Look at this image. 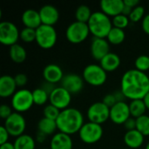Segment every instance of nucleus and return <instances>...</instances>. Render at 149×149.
<instances>
[{
    "label": "nucleus",
    "mask_w": 149,
    "mask_h": 149,
    "mask_svg": "<svg viewBox=\"0 0 149 149\" xmlns=\"http://www.w3.org/2000/svg\"><path fill=\"white\" fill-rule=\"evenodd\" d=\"M134 66L135 69L140 72H148L149 70V56L148 55L139 56L134 61Z\"/></svg>",
    "instance_id": "33"
},
{
    "label": "nucleus",
    "mask_w": 149,
    "mask_h": 149,
    "mask_svg": "<svg viewBox=\"0 0 149 149\" xmlns=\"http://www.w3.org/2000/svg\"><path fill=\"white\" fill-rule=\"evenodd\" d=\"M9 136H10V134H9L8 131L6 130L4 126H2L0 127V145L8 142Z\"/></svg>",
    "instance_id": "42"
},
{
    "label": "nucleus",
    "mask_w": 149,
    "mask_h": 149,
    "mask_svg": "<svg viewBox=\"0 0 149 149\" xmlns=\"http://www.w3.org/2000/svg\"><path fill=\"white\" fill-rule=\"evenodd\" d=\"M9 54H10V59L16 64L23 63L26 59V57H27L26 50L24 49V46H22L19 44L11 45L10 47Z\"/></svg>",
    "instance_id": "25"
},
{
    "label": "nucleus",
    "mask_w": 149,
    "mask_h": 149,
    "mask_svg": "<svg viewBox=\"0 0 149 149\" xmlns=\"http://www.w3.org/2000/svg\"><path fill=\"white\" fill-rule=\"evenodd\" d=\"M87 24L90 30V33L93 35L94 38H107L111 29L113 27L110 17L102 11L93 12Z\"/></svg>",
    "instance_id": "3"
},
{
    "label": "nucleus",
    "mask_w": 149,
    "mask_h": 149,
    "mask_svg": "<svg viewBox=\"0 0 149 149\" xmlns=\"http://www.w3.org/2000/svg\"><path fill=\"white\" fill-rule=\"evenodd\" d=\"M144 135L141 134L137 129L127 131L124 135L125 144L132 149H137L141 148L144 143Z\"/></svg>",
    "instance_id": "22"
},
{
    "label": "nucleus",
    "mask_w": 149,
    "mask_h": 149,
    "mask_svg": "<svg viewBox=\"0 0 149 149\" xmlns=\"http://www.w3.org/2000/svg\"><path fill=\"white\" fill-rule=\"evenodd\" d=\"M117 102H125V99H126V96L124 95V93H122L121 90H116L114 93H113Z\"/></svg>",
    "instance_id": "44"
},
{
    "label": "nucleus",
    "mask_w": 149,
    "mask_h": 149,
    "mask_svg": "<svg viewBox=\"0 0 149 149\" xmlns=\"http://www.w3.org/2000/svg\"><path fill=\"white\" fill-rule=\"evenodd\" d=\"M3 126L8 131L10 136L17 138L24 134L26 128V121L22 113L14 112L8 119L4 120Z\"/></svg>",
    "instance_id": "10"
},
{
    "label": "nucleus",
    "mask_w": 149,
    "mask_h": 149,
    "mask_svg": "<svg viewBox=\"0 0 149 149\" xmlns=\"http://www.w3.org/2000/svg\"><path fill=\"white\" fill-rule=\"evenodd\" d=\"M131 117L129 104L126 102H117L110 108V120L118 125H123Z\"/></svg>",
    "instance_id": "14"
},
{
    "label": "nucleus",
    "mask_w": 149,
    "mask_h": 149,
    "mask_svg": "<svg viewBox=\"0 0 149 149\" xmlns=\"http://www.w3.org/2000/svg\"><path fill=\"white\" fill-rule=\"evenodd\" d=\"M120 63L121 60L120 56L114 52H109L100 61V66L107 72H114L115 70H117L120 67Z\"/></svg>",
    "instance_id": "23"
},
{
    "label": "nucleus",
    "mask_w": 149,
    "mask_h": 149,
    "mask_svg": "<svg viewBox=\"0 0 149 149\" xmlns=\"http://www.w3.org/2000/svg\"><path fill=\"white\" fill-rule=\"evenodd\" d=\"M123 126H124V128L127 131H131V130L136 129V119L135 118H133V117H130L123 124Z\"/></svg>",
    "instance_id": "40"
},
{
    "label": "nucleus",
    "mask_w": 149,
    "mask_h": 149,
    "mask_svg": "<svg viewBox=\"0 0 149 149\" xmlns=\"http://www.w3.org/2000/svg\"><path fill=\"white\" fill-rule=\"evenodd\" d=\"M120 90L127 99L143 100L149 93V77L136 69L127 70L121 77Z\"/></svg>",
    "instance_id": "1"
},
{
    "label": "nucleus",
    "mask_w": 149,
    "mask_h": 149,
    "mask_svg": "<svg viewBox=\"0 0 149 149\" xmlns=\"http://www.w3.org/2000/svg\"><path fill=\"white\" fill-rule=\"evenodd\" d=\"M58 130L68 135L79 133L84 123L82 113L74 107H68L60 112L56 120Z\"/></svg>",
    "instance_id": "2"
},
{
    "label": "nucleus",
    "mask_w": 149,
    "mask_h": 149,
    "mask_svg": "<svg viewBox=\"0 0 149 149\" xmlns=\"http://www.w3.org/2000/svg\"><path fill=\"white\" fill-rule=\"evenodd\" d=\"M47 136L45 135V134H42V133H40V132H38V134H37V141H39V142H44L45 141V138H46Z\"/></svg>",
    "instance_id": "48"
},
{
    "label": "nucleus",
    "mask_w": 149,
    "mask_h": 149,
    "mask_svg": "<svg viewBox=\"0 0 149 149\" xmlns=\"http://www.w3.org/2000/svg\"><path fill=\"white\" fill-rule=\"evenodd\" d=\"M38 11H39L42 24L53 26L58 21L59 18L58 10L52 4L43 5Z\"/></svg>",
    "instance_id": "16"
},
{
    "label": "nucleus",
    "mask_w": 149,
    "mask_h": 149,
    "mask_svg": "<svg viewBox=\"0 0 149 149\" xmlns=\"http://www.w3.org/2000/svg\"><path fill=\"white\" fill-rule=\"evenodd\" d=\"M49 94L44 91L41 87L36 88L32 91V97L34 104L37 106H42L45 105L49 100Z\"/></svg>",
    "instance_id": "30"
},
{
    "label": "nucleus",
    "mask_w": 149,
    "mask_h": 149,
    "mask_svg": "<svg viewBox=\"0 0 149 149\" xmlns=\"http://www.w3.org/2000/svg\"><path fill=\"white\" fill-rule=\"evenodd\" d=\"M130 19L127 16H125L123 14H120L117 15L115 17H113L112 19V23H113V26L116 27V28H120L124 30L125 28H127L129 24Z\"/></svg>",
    "instance_id": "34"
},
{
    "label": "nucleus",
    "mask_w": 149,
    "mask_h": 149,
    "mask_svg": "<svg viewBox=\"0 0 149 149\" xmlns=\"http://www.w3.org/2000/svg\"><path fill=\"white\" fill-rule=\"evenodd\" d=\"M42 149H51V148H42Z\"/></svg>",
    "instance_id": "51"
},
{
    "label": "nucleus",
    "mask_w": 149,
    "mask_h": 149,
    "mask_svg": "<svg viewBox=\"0 0 149 149\" xmlns=\"http://www.w3.org/2000/svg\"><path fill=\"white\" fill-rule=\"evenodd\" d=\"M17 87L14 77L10 75H3L0 78V96L2 98L12 97L17 92Z\"/></svg>",
    "instance_id": "19"
},
{
    "label": "nucleus",
    "mask_w": 149,
    "mask_h": 149,
    "mask_svg": "<svg viewBox=\"0 0 149 149\" xmlns=\"http://www.w3.org/2000/svg\"><path fill=\"white\" fill-rule=\"evenodd\" d=\"M20 39L24 43H32L36 41V30L24 27L20 31Z\"/></svg>",
    "instance_id": "32"
},
{
    "label": "nucleus",
    "mask_w": 149,
    "mask_h": 149,
    "mask_svg": "<svg viewBox=\"0 0 149 149\" xmlns=\"http://www.w3.org/2000/svg\"><path fill=\"white\" fill-rule=\"evenodd\" d=\"M73 142L71 135L65 134L64 133H56L50 142L51 149H72Z\"/></svg>",
    "instance_id": "20"
},
{
    "label": "nucleus",
    "mask_w": 149,
    "mask_h": 149,
    "mask_svg": "<svg viewBox=\"0 0 149 149\" xmlns=\"http://www.w3.org/2000/svg\"><path fill=\"white\" fill-rule=\"evenodd\" d=\"M148 8H149V4H148Z\"/></svg>",
    "instance_id": "52"
},
{
    "label": "nucleus",
    "mask_w": 149,
    "mask_h": 149,
    "mask_svg": "<svg viewBox=\"0 0 149 149\" xmlns=\"http://www.w3.org/2000/svg\"><path fill=\"white\" fill-rule=\"evenodd\" d=\"M141 27L145 33L149 35V14H147L141 21Z\"/></svg>",
    "instance_id": "43"
},
{
    "label": "nucleus",
    "mask_w": 149,
    "mask_h": 149,
    "mask_svg": "<svg viewBox=\"0 0 149 149\" xmlns=\"http://www.w3.org/2000/svg\"><path fill=\"white\" fill-rule=\"evenodd\" d=\"M136 129L144 136H149V116L143 115L136 119Z\"/></svg>",
    "instance_id": "31"
},
{
    "label": "nucleus",
    "mask_w": 149,
    "mask_h": 149,
    "mask_svg": "<svg viewBox=\"0 0 149 149\" xmlns=\"http://www.w3.org/2000/svg\"><path fill=\"white\" fill-rule=\"evenodd\" d=\"M125 4V3H124ZM132 10H133V9L131 8V7H129V6H127V5H124V7H123V10H122V13L121 14H123V15H125V16H127V17H129V15L131 14V12H132Z\"/></svg>",
    "instance_id": "46"
},
{
    "label": "nucleus",
    "mask_w": 149,
    "mask_h": 149,
    "mask_svg": "<svg viewBox=\"0 0 149 149\" xmlns=\"http://www.w3.org/2000/svg\"><path fill=\"white\" fill-rule=\"evenodd\" d=\"M145 149H149V141L148 142V144H147V146H146V148Z\"/></svg>",
    "instance_id": "50"
},
{
    "label": "nucleus",
    "mask_w": 149,
    "mask_h": 149,
    "mask_svg": "<svg viewBox=\"0 0 149 149\" xmlns=\"http://www.w3.org/2000/svg\"><path fill=\"white\" fill-rule=\"evenodd\" d=\"M110 44L107 38H93L91 45L90 52L93 58L96 60H101L107 54L110 52Z\"/></svg>",
    "instance_id": "15"
},
{
    "label": "nucleus",
    "mask_w": 149,
    "mask_h": 149,
    "mask_svg": "<svg viewBox=\"0 0 149 149\" xmlns=\"http://www.w3.org/2000/svg\"><path fill=\"white\" fill-rule=\"evenodd\" d=\"M10 104L11 107L17 113H22L28 111L34 105L32 91L24 88L17 90L11 97Z\"/></svg>",
    "instance_id": "7"
},
{
    "label": "nucleus",
    "mask_w": 149,
    "mask_h": 149,
    "mask_svg": "<svg viewBox=\"0 0 149 149\" xmlns=\"http://www.w3.org/2000/svg\"><path fill=\"white\" fill-rule=\"evenodd\" d=\"M14 79L17 87H23L28 82V77L24 73H17L14 76Z\"/></svg>",
    "instance_id": "37"
},
{
    "label": "nucleus",
    "mask_w": 149,
    "mask_h": 149,
    "mask_svg": "<svg viewBox=\"0 0 149 149\" xmlns=\"http://www.w3.org/2000/svg\"><path fill=\"white\" fill-rule=\"evenodd\" d=\"M129 109H130L131 117L135 119L145 115V113L148 110L143 100H131L129 104Z\"/></svg>",
    "instance_id": "27"
},
{
    "label": "nucleus",
    "mask_w": 149,
    "mask_h": 149,
    "mask_svg": "<svg viewBox=\"0 0 149 149\" xmlns=\"http://www.w3.org/2000/svg\"><path fill=\"white\" fill-rule=\"evenodd\" d=\"M64 76L65 75L62 68L57 64H49L43 70V77L45 79V81L52 84L61 82Z\"/></svg>",
    "instance_id": "17"
},
{
    "label": "nucleus",
    "mask_w": 149,
    "mask_h": 149,
    "mask_svg": "<svg viewBox=\"0 0 149 149\" xmlns=\"http://www.w3.org/2000/svg\"><path fill=\"white\" fill-rule=\"evenodd\" d=\"M90 34V30L86 23L74 21L71 23L65 31L66 39L72 44H80L84 42Z\"/></svg>",
    "instance_id": "6"
},
{
    "label": "nucleus",
    "mask_w": 149,
    "mask_h": 149,
    "mask_svg": "<svg viewBox=\"0 0 149 149\" xmlns=\"http://www.w3.org/2000/svg\"><path fill=\"white\" fill-rule=\"evenodd\" d=\"M145 16H146L145 15V8L142 5H138L133 9V10L128 17L130 19V22L138 23L140 20L143 19Z\"/></svg>",
    "instance_id": "36"
},
{
    "label": "nucleus",
    "mask_w": 149,
    "mask_h": 149,
    "mask_svg": "<svg viewBox=\"0 0 149 149\" xmlns=\"http://www.w3.org/2000/svg\"><path fill=\"white\" fill-rule=\"evenodd\" d=\"M89 121L102 125L110 119V108L102 101L92 104L86 112Z\"/></svg>",
    "instance_id": "11"
},
{
    "label": "nucleus",
    "mask_w": 149,
    "mask_h": 149,
    "mask_svg": "<svg viewBox=\"0 0 149 149\" xmlns=\"http://www.w3.org/2000/svg\"><path fill=\"white\" fill-rule=\"evenodd\" d=\"M79 136L81 141L86 144L97 143L103 136V127L100 124L88 121L80 128Z\"/></svg>",
    "instance_id": "8"
},
{
    "label": "nucleus",
    "mask_w": 149,
    "mask_h": 149,
    "mask_svg": "<svg viewBox=\"0 0 149 149\" xmlns=\"http://www.w3.org/2000/svg\"><path fill=\"white\" fill-rule=\"evenodd\" d=\"M58 38L56 29L53 26L41 24L36 29V42L42 49L52 48Z\"/></svg>",
    "instance_id": "5"
},
{
    "label": "nucleus",
    "mask_w": 149,
    "mask_h": 149,
    "mask_svg": "<svg viewBox=\"0 0 149 149\" xmlns=\"http://www.w3.org/2000/svg\"><path fill=\"white\" fill-rule=\"evenodd\" d=\"M57 129H58V126H57L56 120H52L43 117L38 122V132L45 134L46 136L54 135Z\"/></svg>",
    "instance_id": "24"
},
{
    "label": "nucleus",
    "mask_w": 149,
    "mask_h": 149,
    "mask_svg": "<svg viewBox=\"0 0 149 149\" xmlns=\"http://www.w3.org/2000/svg\"><path fill=\"white\" fill-rule=\"evenodd\" d=\"M102 102H103L106 106H107L109 108H111V107H113L117 103V100H116V99H115L113 93H108V94H107V95H105V96L103 97Z\"/></svg>",
    "instance_id": "39"
},
{
    "label": "nucleus",
    "mask_w": 149,
    "mask_h": 149,
    "mask_svg": "<svg viewBox=\"0 0 149 149\" xmlns=\"http://www.w3.org/2000/svg\"><path fill=\"white\" fill-rule=\"evenodd\" d=\"M84 79L82 76L76 73L65 74L61 80V86L67 90L71 94H76L84 88Z\"/></svg>",
    "instance_id": "13"
},
{
    "label": "nucleus",
    "mask_w": 149,
    "mask_h": 149,
    "mask_svg": "<svg viewBox=\"0 0 149 149\" xmlns=\"http://www.w3.org/2000/svg\"><path fill=\"white\" fill-rule=\"evenodd\" d=\"M21 19L24 27L27 28H31L36 30L42 24L39 11L33 9H28L24 10L22 14Z\"/></svg>",
    "instance_id": "21"
},
{
    "label": "nucleus",
    "mask_w": 149,
    "mask_h": 149,
    "mask_svg": "<svg viewBox=\"0 0 149 149\" xmlns=\"http://www.w3.org/2000/svg\"><path fill=\"white\" fill-rule=\"evenodd\" d=\"M125 38H126V33L124 30L116 27H113L107 37V39L109 42V44L115 45L123 43Z\"/></svg>",
    "instance_id": "28"
},
{
    "label": "nucleus",
    "mask_w": 149,
    "mask_h": 149,
    "mask_svg": "<svg viewBox=\"0 0 149 149\" xmlns=\"http://www.w3.org/2000/svg\"><path fill=\"white\" fill-rule=\"evenodd\" d=\"M13 113L12 110H11V107L6 104H3L1 105L0 107V117L2 119H3L4 120L6 119H8L11 114Z\"/></svg>",
    "instance_id": "38"
},
{
    "label": "nucleus",
    "mask_w": 149,
    "mask_h": 149,
    "mask_svg": "<svg viewBox=\"0 0 149 149\" xmlns=\"http://www.w3.org/2000/svg\"><path fill=\"white\" fill-rule=\"evenodd\" d=\"M40 87H41L44 91H45V92L50 95V94L54 91V89H55L57 86H55V84H52V83H50V82H47V81H44V82L41 84Z\"/></svg>",
    "instance_id": "41"
},
{
    "label": "nucleus",
    "mask_w": 149,
    "mask_h": 149,
    "mask_svg": "<svg viewBox=\"0 0 149 149\" xmlns=\"http://www.w3.org/2000/svg\"><path fill=\"white\" fill-rule=\"evenodd\" d=\"M124 3L129 7H131L132 9L135 8L136 6L140 5V1L139 0H123Z\"/></svg>",
    "instance_id": "45"
},
{
    "label": "nucleus",
    "mask_w": 149,
    "mask_h": 149,
    "mask_svg": "<svg viewBox=\"0 0 149 149\" xmlns=\"http://www.w3.org/2000/svg\"><path fill=\"white\" fill-rule=\"evenodd\" d=\"M0 149H15L14 147V144L13 143H10V142H6V143H3L2 145H0Z\"/></svg>",
    "instance_id": "47"
},
{
    "label": "nucleus",
    "mask_w": 149,
    "mask_h": 149,
    "mask_svg": "<svg viewBox=\"0 0 149 149\" xmlns=\"http://www.w3.org/2000/svg\"><path fill=\"white\" fill-rule=\"evenodd\" d=\"M100 4L101 11L112 17L121 14L125 5L123 0H102Z\"/></svg>",
    "instance_id": "18"
},
{
    "label": "nucleus",
    "mask_w": 149,
    "mask_h": 149,
    "mask_svg": "<svg viewBox=\"0 0 149 149\" xmlns=\"http://www.w3.org/2000/svg\"><path fill=\"white\" fill-rule=\"evenodd\" d=\"M148 77H149V75H148Z\"/></svg>",
    "instance_id": "53"
},
{
    "label": "nucleus",
    "mask_w": 149,
    "mask_h": 149,
    "mask_svg": "<svg viewBox=\"0 0 149 149\" xmlns=\"http://www.w3.org/2000/svg\"><path fill=\"white\" fill-rule=\"evenodd\" d=\"M82 77L87 84L93 86H100L106 83L107 74L100 65L90 64L84 68Z\"/></svg>",
    "instance_id": "4"
},
{
    "label": "nucleus",
    "mask_w": 149,
    "mask_h": 149,
    "mask_svg": "<svg viewBox=\"0 0 149 149\" xmlns=\"http://www.w3.org/2000/svg\"><path fill=\"white\" fill-rule=\"evenodd\" d=\"M92 10L88 5L81 4L79 5L76 10H75V18L76 21L81 22V23H88L89 19L92 17Z\"/></svg>",
    "instance_id": "29"
},
{
    "label": "nucleus",
    "mask_w": 149,
    "mask_h": 149,
    "mask_svg": "<svg viewBox=\"0 0 149 149\" xmlns=\"http://www.w3.org/2000/svg\"><path fill=\"white\" fill-rule=\"evenodd\" d=\"M143 101H144V103H145V105H146V107H147V109L149 110V93L143 98Z\"/></svg>",
    "instance_id": "49"
},
{
    "label": "nucleus",
    "mask_w": 149,
    "mask_h": 149,
    "mask_svg": "<svg viewBox=\"0 0 149 149\" xmlns=\"http://www.w3.org/2000/svg\"><path fill=\"white\" fill-rule=\"evenodd\" d=\"M44 117L52 120H57L58 117L60 114V110L57 108L56 107L52 106V104H48L44 108Z\"/></svg>",
    "instance_id": "35"
},
{
    "label": "nucleus",
    "mask_w": 149,
    "mask_h": 149,
    "mask_svg": "<svg viewBox=\"0 0 149 149\" xmlns=\"http://www.w3.org/2000/svg\"><path fill=\"white\" fill-rule=\"evenodd\" d=\"M20 38V31L17 25L10 21H2L0 23V42L3 45L11 46L17 44Z\"/></svg>",
    "instance_id": "9"
},
{
    "label": "nucleus",
    "mask_w": 149,
    "mask_h": 149,
    "mask_svg": "<svg viewBox=\"0 0 149 149\" xmlns=\"http://www.w3.org/2000/svg\"><path fill=\"white\" fill-rule=\"evenodd\" d=\"M15 149H35L36 141L29 134H24L14 141Z\"/></svg>",
    "instance_id": "26"
},
{
    "label": "nucleus",
    "mask_w": 149,
    "mask_h": 149,
    "mask_svg": "<svg viewBox=\"0 0 149 149\" xmlns=\"http://www.w3.org/2000/svg\"><path fill=\"white\" fill-rule=\"evenodd\" d=\"M50 104L58 108L60 111L69 107L72 101V94L64 87L57 86L49 96Z\"/></svg>",
    "instance_id": "12"
}]
</instances>
